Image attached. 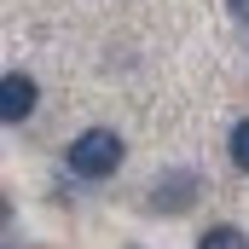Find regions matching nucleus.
<instances>
[{"mask_svg":"<svg viewBox=\"0 0 249 249\" xmlns=\"http://www.w3.org/2000/svg\"><path fill=\"white\" fill-rule=\"evenodd\" d=\"M197 249H249V238L238 226H209V232L197 238Z\"/></svg>","mask_w":249,"mask_h":249,"instance_id":"20e7f679","label":"nucleus"},{"mask_svg":"<svg viewBox=\"0 0 249 249\" xmlns=\"http://www.w3.org/2000/svg\"><path fill=\"white\" fill-rule=\"evenodd\" d=\"M232 162H238V168L249 174V116H244L238 127H232Z\"/></svg>","mask_w":249,"mask_h":249,"instance_id":"39448f33","label":"nucleus"},{"mask_svg":"<svg viewBox=\"0 0 249 249\" xmlns=\"http://www.w3.org/2000/svg\"><path fill=\"white\" fill-rule=\"evenodd\" d=\"M232 12H238V18H244V23H249V0H232Z\"/></svg>","mask_w":249,"mask_h":249,"instance_id":"423d86ee","label":"nucleus"},{"mask_svg":"<svg viewBox=\"0 0 249 249\" xmlns=\"http://www.w3.org/2000/svg\"><path fill=\"white\" fill-rule=\"evenodd\" d=\"M35 99H41V93H35V81H29L23 70H6V81H0V116L18 127L29 110H35Z\"/></svg>","mask_w":249,"mask_h":249,"instance_id":"f03ea898","label":"nucleus"},{"mask_svg":"<svg viewBox=\"0 0 249 249\" xmlns=\"http://www.w3.org/2000/svg\"><path fill=\"white\" fill-rule=\"evenodd\" d=\"M197 203V174H162V186L151 191V209H191Z\"/></svg>","mask_w":249,"mask_h":249,"instance_id":"7ed1b4c3","label":"nucleus"},{"mask_svg":"<svg viewBox=\"0 0 249 249\" xmlns=\"http://www.w3.org/2000/svg\"><path fill=\"white\" fill-rule=\"evenodd\" d=\"M70 168H75L81 180H105V174H116V168H122V133H110V127H87V133H75V145H70Z\"/></svg>","mask_w":249,"mask_h":249,"instance_id":"f257e3e1","label":"nucleus"}]
</instances>
